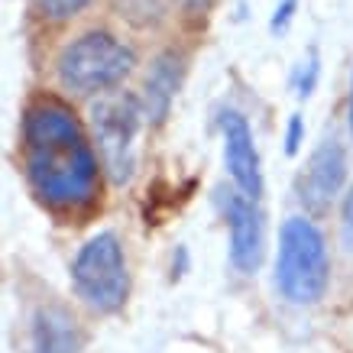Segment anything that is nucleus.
<instances>
[{"mask_svg":"<svg viewBox=\"0 0 353 353\" xmlns=\"http://www.w3.org/2000/svg\"><path fill=\"white\" fill-rule=\"evenodd\" d=\"M23 159L36 194L55 211L94 201L97 159L85 130L59 101H39L23 117Z\"/></svg>","mask_w":353,"mask_h":353,"instance_id":"1","label":"nucleus"},{"mask_svg":"<svg viewBox=\"0 0 353 353\" xmlns=\"http://www.w3.org/2000/svg\"><path fill=\"white\" fill-rule=\"evenodd\" d=\"M331 259L321 230L308 217H289L279 234L276 282L292 305H314L327 292Z\"/></svg>","mask_w":353,"mask_h":353,"instance_id":"2","label":"nucleus"},{"mask_svg":"<svg viewBox=\"0 0 353 353\" xmlns=\"http://www.w3.org/2000/svg\"><path fill=\"white\" fill-rule=\"evenodd\" d=\"M146 108L130 91H108L91 108V137L97 143L101 162L110 182L127 185L137 169V133L143 127Z\"/></svg>","mask_w":353,"mask_h":353,"instance_id":"3","label":"nucleus"},{"mask_svg":"<svg viewBox=\"0 0 353 353\" xmlns=\"http://www.w3.org/2000/svg\"><path fill=\"white\" fill-rule=\"evenodd\" d=\"M133 65V49L114 39L110 32H85L59 55V81L75 94H101L120 85Z\"/></svg>","mask_w":353,"mask_h":353,"instance_id":"4","label":"nucleus"},{"mask_svg":"<svg viewBox=\"0 0 353 353\" xmlns=\"http://www.w3.org/2000/svg\"><path fill=\"white\" fill-rule=\"evenodd\" d=\"M72 282L94 311H117L127 301L130 276L123 246L114 234H97L78 250L72 263Z\"/></svg>","mask_w":353,"mask_h":353,"instance_id":"5","label":"nucleus"},{"mask_svg":"<svg viewBox=\"0 0 353 353\" xmlns=\"http://www.w3.org/2000/svg\"><path fill=\"white\" fill-rule=\"evenodd\" d=\"M347 179V156L337 137H324L305 162L299 179V201L311 217H321L331 211L334 198L341 194Z\"/></svg>","mask_w":353,"mask_h":353,"instance_id":"6","label":"nucleus"},{"mask_svg":"<svg viewBox=\"0 0 353 353\" xmlns=\"http://www.w3.org/2000/svg\"><path fill=\"white\" fill-rule=\"evenodd\" d=\"M221 133H224V159L230 169L236 192H243L246 198L256 201L263 194V169H259V152L253 143V130L243 120V114L236 110H224L221 114Z\"/></svg>","mask_w":353,"mask_h":353,"instance_id":"7","label":"nucleus"},{"mask_svg":"<svg viewBox=\"0 0 353 353\" xmlns=\"http://www.w3.org/2000/svg\"><path fill=\"white\" fill-rule=\"evenodd\" d=\"M224 214L230 224V263L240 272H253L263 256V221H259L256 201L243 192H227Z\"/></svg>","mask_w":353,"mask_h":353,"instance_id":"8","label":"nucleus"},{"mask_svg":"<svg viewBox=\"0 0 353 353\" xmlns=\"http://www.w3.org/2000/svg\"><path fill=\"white\" fill-rule=\"evenodd\" d=\"M179 81H182V55L162 52L152 62L150 75H146V94H143V108H146V117L152 123H162V120L169 117V108H172V101H175Z\"/></svg>","mask_w":353,"mask_h":353,"instance_id":"9","label":"nucleus"},{"mask_svg":"<svg viewBox=\"0 0 353 353\" xmlns=\"http://www.w3.org/2000/svg\"><path fill=\"white\" fill-rule=\"evenodd\" d=\"M32 347L36 353H78L75 318L65 308H39L32 321Z\"/></svg>","mask_w":353,"mask_h":353,"instance_id":"10","label":"nucleus"},{"mask_svg":"<svg viewBox=\"0 0 353 353\" xmlns=\"http://www.w3.org/2000/svg\"><path fill=\"white\" fill-rule=\"evenodd\" d=\"M120 17H127L130 23L137 26H150V23H159L162 13H165V0H117Z\"/></svg>","mask_w":353,"mask_h":353,"instance_id":"11","label":"nucleus"},{"mask_svg":"<svg viewBox=\"0 0 353 353\" xmlns=\"http://www.w3.org/2000/svg\"><path fill=\"white\" fill-rule=\"evenodd\" d=\"M91 0H36V7L49 17V20H68L78 10H85Z\"/></svg>","mask_w":353,"mask_h":353,"instance_id":"12","label":"nucleus"},{"mask_svg":"<svg viewBox=\"0 0 353 353\" xmlns=\"http://www.w3.org/2000/svg\"><path fill=\"white\" fill-rule=\"evenodd\" d=\"M341 236H343V246H347V253L353 256V185H350V192H347V198H343Z\"/></svg>","mask_w":353,"mask_h":353,"instance_id":"13","label":"nucleus"},{"mask_svg":"<svg viewBox=\"0 0 353 353\" xmlns=\"http://www.w3.org/2000/svg\"><path fill=\"white\" fill-rule=\"evenodd\" d=\"M295 7H299V0H282L276 7V17H272V23H269V30L272 32H282L285 26L292 23V13H295Z\"/></svg>","mask_w":353,"mask_h":353,"instance_id":"14","label":"nucleus"},{"mask_svg":"<svg viewBox=\"0 0 353 353\" xmlns=\"http://www.w3.org/2000/svg\"><path fill=\"white\" fill-rule=\"evenodd\" d=\"M314 81H318V55H311L308 59V75H301L299 81V94L308 97L311 91H314Z\"/></svg>","mask_w":353,"mask_h":353,"instance_id":"15","label":"nucleus"},{"mask_svg":"<svg viewBox=\"0 0 353 353\" xmlns=\"http://www.w3.org/2000/svg\"><path fill=\"white\" fill-rule=\"evenodd\" d=\"M299 143H301V117L295 114V117L289 120V137H285V150L295 156V152H299Z\"/></svg>","mask_w":353,"mask_h":353,"instance_id":"16","label":"nucleus"},{"mask_svg":"<svg viewBox=\"0 0 353 353\" xmlns=\"http://www.w3.org/2000/svg\"><path fill=\"white\" fill-rule=\"evenodd\" d=\"M208 3H211V0H182V7L188 13H201V10H208Z\"/></svg>","mask_w":353,"mask_h":353,"instance_id":"17","label":"nucleus"},{"mask_svg":"<svg viewBox=\"0 0 353 353\" xmlns=\"http://www.w3.org/2000/svg\"><path fill=\"white\" fill-rule=\"evenodd\" d=\"M350 130H353V85H350Z\"/></svg>","mask_w":353,"mask_h":353,"instance_id":"18","label":"nucleus"}]
</instances>
